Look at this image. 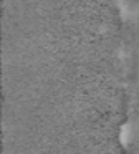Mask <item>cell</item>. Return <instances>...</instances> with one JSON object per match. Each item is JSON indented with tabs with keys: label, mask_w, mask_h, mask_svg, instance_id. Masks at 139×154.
I'll return each instance as SVG.
<instances>
[{
	"label": "cell",
	"mask_w": 139,
	"mask_h": 154,
	"mask_svg": "<svg viewBox=\"0 0 139 154\" xmlns=\"http://www.w3.org/2000/svg\"><path fill=\"white\" fill-rule=\"evenodd\" d=\"M128 121L119 100L98 93H53L3 109V154H126Z\"/></svg>",
	"instance_id": "1"
}]
</instances>
